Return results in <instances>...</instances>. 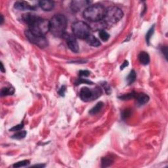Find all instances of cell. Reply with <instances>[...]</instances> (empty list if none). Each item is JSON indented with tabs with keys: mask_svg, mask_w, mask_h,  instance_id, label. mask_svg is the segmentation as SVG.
<instances>
[{
	"mask_svg": "<svg viewBox=\"0 0 168 168\" xmlns=\"http://www.w3.org/2000/svg\"><path fill=\"white\" fill-rule=\"evenodd\" d=\"M50 22V31L51 33L55 37H62L66 33L67 21L66 17L62 14H58L52 17Z\"/></svg>",
	"mask_w": 168,
	"mask_h": 168,
	"instance_id": "obj_1",
	"label": "cell"
},
{
	"mask_svg": "<svg viewBox=\"0 0 168 168\" xmlns=\"http://www.w3.org/2000/svg\"><path fill=\"white\" fill-rule=\"evenodd\" d=\"M106 9L100 4L89 6L83 11V15L87 21L92 22L102 21L105 16Z\"/></svg>",
	"mask_w": 168,
	"mask_h": 168,
	"instance_id": "obj_2",
	"label": "cell"
},
{
	"mask_svg": "<svg viewBox=\"0 0 168 168\" xmlns=\"http://www.w3.org/2000/svg\"><path fill=\"white\" fill-rule=\"evenodd\" d=\"M123 13L120 8L111 7L106 9L103 22L105 26H111L119 22L122 19Z\"/></svg>",
	"mask_w": 168,
	"mask_h": 168,
	"instance_id": "obj_3",
	"label": "cell"
},
{
	"mask_svg": "<svg viewBox=\"0 0 168 168\" xmlns=\"http://www.w3.org/2000/svg\"><path fill=\"white\" fill-rule=\"evenodd\" d=\"M29 30L36 35L44 36L50 30V22L47 19L39 18L32 24L29 26Z\"/></svg>",
	"mask_w": 168,
	"mask_h": 168,
	"instance_id": "obj_4",
	"label": "cell"
},
{
	"mask_svg": "<svg viewBox=\"0 0 168 168\" xmlns=\"http://www.w3.org/2000/svg\"><path fill=\"white\" fill-rule=\"evenodd\" d=\"M72 30L74 36L79 39H85L86 37L91 34L90 27L83 21H77L73 23Z\"/></svg>",
	"mask_w": 168,
	"mask_h": 168,
	"instance_id": "obj_5",
	"label": "cell"
},
{
	"mask_svg": "<svg viewBox=\"0 0 168 168\" xmlns=\"http://www.w3.org/2000/svg\"><path fill=\"white\" fill-rule=\"evenodd\" d=\"M101 94V90L98 87L95 89L83 88L80 92V97L81 99L84 102H89V101H93L99 97Z\"/></svg>",
	"mask_w": 168,
	"mask_h": 168,
	"instance_id": "obj_6",
	"label": "cell"
},
{
	"mask_svg": "<svg viewBox=\"0 0 168 168\" xmlns=\"http://www.w3.org/2000/svg\"><path fill=\"white\" fill-rule=\"evenodd\" d=\"M25 34L29 41L32 43H34V45L38 46L39 47L45 48L48 45L47 40L44 36L36 35V34L32 33L29 30L26 31Z\"/></svg>",
	"mask_w": 168,
	"mask_h": 168,
	"instance_id": "obj_7",
	"label": "cell"
},
{
	"mask_svg": "<svg viewBox=\"0 0 168 168\" xmlns=\"http://www.w3.org/2000/svg\"><path fill=\"white\" fill-rule=\"evenodd\" d=\"M66 40L68 48L74 53H78L79 51V45L77 42L76 37L74 34L65 33L62 36Z\"/></svg>",
	"mask_w": 168,
	"mask_h": 168,
	"instance_id": "obj_8",
	"label": "cell"
},
{
	"mask_svg": "<svg viewBox=\"0 0 168 168\" xmlns=\"http://www.w3.org/2000/svg\"><path fill=\"white\" fill-rule=\"evenodd\" d=\"M14 8H15L16 9L20 11H34L36 9V7L34 6V5H30L26 1H17L14 4Z\"/></svg>",
	"mask_w": 168,
	"mask_h": 168,
	"instance_id": "obj_9",
	"label": "cell"
},
{
	"mask_svg": "<svg viewBox=\"0 0 168 168\" xmlns=\"http://www.w3.org/2000/svg\"><path fill=\"white\" fill-rule=\"evenodd\" d=\"M90 3H91V1H85H85H72L70 5L71 9L74 12H78L83 7L85 6V5H88Z\"/></svg>",
	"mask_w": 168,
	"mask_h": 168,
	"instance_id": "obj_10",
	"label": "cell"
},
{
	"mask_svg": "<svg viewBox=\"0 0 168 168\" xmlns=\"http://www.w3.org/2000/svg\"><path fill=\"white\" fill-rule=\"evenodd\" d=\"M39 18V17H37L36 14H32V13H27L22 15V21L25 23H27L29 26L32 24L34 22H35L37 19Z\"/></svg>",
	"mask_w": 168,
	"mask_h": 168,
	"instance_id": "obj_11",
	"label": "cell"
},
{
	"mask_svg": "<svg viewBox=\"0 0 168 168\" xmlns=\"http://www.w3.org/2000/svg\"><path fill=\"white\" fill-rule=\"evenodd\" d=\"M54 5L53 1L48 0H42L39 1V6L45 11H51L54 8Z\"/></svg>",
	"mask_w": 168,
	"mask_h": 168,
	"instance_id": "obj_12",
	"label": "cell"
},
{
	"mask_svg": "<svg viewBox=\"0 0 168 168\" xmlns=\"http://www.w3.org/2000/svg\"><path fill=\"white\" fill-rule=\"evenodd\" d=\"M135 98L137 101L139 103L141 104V105L146 104L149 101V97L146 94L144 93H136Z\"/></svg>",
	"mask_w": 168,
	"mask_h": 168,
	"instance_id": "obj_13",
	"label": "cell"
},
{
	"mask_svg": "<svg viewBox=\"0 0 168 168\" xmlns=\"http://www.w3.org/2000/svg\"><path fill=\"white\" fill-rule=\"evenodd\" d=\"M85 40L89 45L93 46V47H98V46L101 45V42L99 40L94 36L91 35V34L87 37Z\"/></svg>",
	"mask_w": 168,
	"mask_h": 168,
	"instance_id": "obj_14",
	"label": "cell"
},
{
	"mask_svg": "<svg viewBox=\"0 0 168 168\" xmlns=\"http://www.w3.org/2000/svg\"><path fill=\"white\" fill-rule=\"evenodd\" d=\"M139 60L140 62L143 65H149L150 62V56L146 52L142 51L139 55Z\"/></svg>",
	"mask_w": 168,
	"mask_h": 168,
	"instance_id": "obj_15",
	"label": "cell"
},
{
	"mask_svg": "<svg viewBox=\"0 0 168 168\" xmlns=\"http://www.w3.org/2000/svg\"><path fill=\"white\" fill-rule=\"evenodd\" d=\"M104 106V103L102 102H99L96 105H95L94 107L89 111V114L91 115H95L98 114V112H100V111L101 110L103 109Z\"/></svg>",
	"mask_w": 168,
	"mask_h": 168,
	"instance_id": "obj_16",
	"label": "cell"
},
{
	"mask_svg": "<svg viewBox=\"0 0 168 168\" xmlns=\"http://www.w3.org/2000/svg\"><path fill=\"white\" fill-rule=\"evenodd\" d=\"M14 93V89L13 87H5V88H2L1 90V96H7V95H12Z\"/></svg>",
	"mask_w": 168,
	"mask_h": 168,
	"instance_id": "obj_17",
	"label": "cell"
},
{
	"mask_svg": "<svg viewBox=\"0 0 168 168\" xmlns=\"http://www.w3.org/2000/svg\"><path fill=\"white\" fill-rule=\"evenodd\" d=\"M113 162H114V158L112 156H106L102 159V167H106L111 166Z\"/></svg>",
	"mask_w": 168,
	"mask_h": 168,
	"instance_id": "obj_18",
	"label": "cell"
},
{
	"mask_svg": "<svg viewBox=\"0 0 168 168\" xmlns=\"http://www.w3.org/2000/svg\"><path fill=\"white\" fill-rule=\"evenodd\" d=\"M136 77H137L136 72H135V70H132L131 72H130L129 74L128 75V76H127V83H128L129 85H131V84H132L135 81Z\"/></svg>",
	"mask_w": 168,
	"mask_h": 168,
	"instance_id": "obj_19",
	"label": "cell"
},
{
	"mask_svg": "<svg viewBox=\"0 0 168 168\" xmlns=\"http://www.w3.org/2000/svg\"><path fill=\"white\" fill-rule=\"evenodd\" d=\"M27 133L26 131H19L18 132H17L15 134H14L12 136V138L14 139H24L26 135H27Z\"/></svg>",
	"mask_w": 168,
	"mask_h": 168,
	"instance_id": "obj_20",
	"label": "cell"
},
{
	"mask_svg": "<svg viewBox=\"0 0 168 168\" xmlns=\"http://www.w3.org/2000/svg\"><path fill=\"white\" fill-rule=\"evenodd\" d=\"M98 35H99L100 38L103 40L104 42H106L108 41L109 37H110V35L108 33H107L105 30H101L99 31V34H98Z\"/></svg>",
	"mask_w": 168,
	"mask_h": 168,
	"instance_id": "obj_21",
	"label": "cell"
},
{
	"mask_svg": "<svg viewBox=\"0 0 168 168\" xmlns=\"http://www.w3.org/2000/svg\"><path fill=\"white\" fill-rule=\"evenodd\" d=\"M135 95H136L135 92H132V93H128V94L121 95V96L119 97V98H120V99L123 100V101L129 100V99H131V98H135Z\"/></svg>",
	"mask_w": 168,
	"mask_h": 168,
	"instance_id": "obj_22",
	"label": "cell"
},
{
	"mask_svg": "<svg viewBox=\"0 0 168 168\" xmlns=\"http://www.w3.org/2000/svg\"><path fill=\"white\" fill-rule=\"evenodd\" d=\"M154 25H153L152 26V27L149 29V30L147 32L146 35V41L148 44H149L150 38H151L152 34H154Z\"/></svg>",
	"mask_w": 168,
	"mask_h": 168,
	"instance_id": "obj_23",
	"label": "cell"
},
{
	"mask_svg": "<svg viewBox=\"0 0 168 168\" xmlns=\"http://www.w3.org/2000/svg\"><path fill=\"white\" fill-rule=\"evenodd\" d=\"M30 164V161L29 160H22L21 162H17V163L14 164L13 165L14 167H24L27 166Z\"/></svg>",
	"mask_w": 168,
	"mask_h": 168,
	"instance_id": "obj_24",
	"label": "cell"
},
{
	"mask_svg": "<svg viewBox=\"0 0 168 168\" xmlns=\"http://www.w3.org/2000/svg\"><path fill=\"white\" fill-rule=\"evenodd\" d=\"M131 114V110H129V109L124 110V111L122 112V113H121V118H122L124 120L127 119L129 117H130Z\"/></svg>",
	"mask_w": 168,
	"mask_h": 168,
	"instance_id": "obj_25",
	"label": "cell"
},
{
	"mask_svg": "<svg viewBox=\"0 0 168 168\" xmlns=\"http://www.w3.org/2000/svg\"><path fill=\"white\" fill-rule=\"evenodd\" d=\"M81 83H85L89 84V85H93V82H91L87 79H82V78H80L76 82V85H80Z\"/></svg>",
	"mask_w": 168,
	"mask_h": 168,
	"instance_id": "obj_26",
	"label": "cell"
},
{
	"mask_svg": "<svg viewBox=\"0 0 168 168\" xmlns=\"http://www.w3.org/2000/svg\"><path fill=\"white\" fill-rule=\"evenodd\" d=\"M24 127V123H23V121L21 123L19 124V125L14 126L13 127H12L10 129V131H21V130Z\"/></svg>",
	"mask_w": 168,
	"mask_h": 168,
	"instance_id": "obj_27",
	"label": "cell"
},
{
	"mask_svg": "<svg viewBox=\"0 0 168 168\" xmlns=\"http://www.w3.org/2000/svg\"><path fill=\"white\" fill-rule=\"evenodd\" d=\"M90 75V72L88 70H80L79 72V76L80 77H88Z\"/></svg>",
	"mask_w": 168,
	"mask_h": 168,
	"instance_id": "obj_28",
	"label": "cell"
},
{
	"mask_svg": "<svg viewBox=\"0 0 168 168\" xmlns=\"http://www.w3.org/2000/svg\"><path fill=\"white\" fill-rule=\"evenodd\" d=\"M66 90V88L65 85H63L61 87V88H60L59 91V93L60 96H62V97L65 96Z\"/></svg>",
	"mask_w": 168,
	"mask_h": 168,
	"instance_id": "obj_29",
	"label": "cell"
},
{
	"mask_svg": "<svg viewBox=\"0 0 168 168\" xmlns=\"http://www.w3.org/2000/svg\"><path fill=\"white\" fill-rule=\"evenodd\" d=\"M162 52L164 55L166 59H167V47H162Z\"/></svg>",
	"mask_w": 168,
	"mask_h": 168,
	"instance_id": "obj_30",
	"label": "cell"
},
{
	"mask_svg": "<svg viewBox=\"0 0 168 168\" xmlns=\"http://www.w3.org/2000/svg\"><path fill=\"white\" fill-rule=\"evenodd\" d=\"M129 65V62L127 61V60H125V61L123 62V63L122 64V65L120 66V69L121 70H123L124 68H126V66H127Z\"/></svg>",
	"mask_w": 168,
	"mask_h": 168,
	"instance_id": "obj_31",
	"label": "cell"
},
{
	"mask_svg": "<svg viewBox=\"0 0 168 168\" xmlns=\"http://www.w3.org/2000/svg\"><path fill=\"white\" fill-rule=\"evenodd\" d=\"M1 72H5V68H4V65H3V63L1 62Z\"/></svg>",
	"mask_w": 168,
	"mask_h": 168,
	"instance_id": "obj_32",
	"label": "cell"
},
{
	"mask_svg": "<svg viewBox=\"0 0 168 168\" xmlns=\"http://www.w3.org/2000/svg\"><path fill=\"white\" fill-rule=\"evenodd\" d=\"M33 167H45V165H35V166H34Z\"/></svg>",
	"mask_w": 168,
	"mask_h": 168,
	"instance_id": "obj_33",
	"label": "cell"
},
{
	"mask_svg": "<svg viewBox=\"0 0 168 168\" xmlns=\"http://www.w3.org/2000/svg\"><path fill=\"white\" fill-rule=\"evenodd\" d=\"M4 22V16L1 15V24H3V23Z\"/></svg>",
	"mask_w": 168,
	"mask_h": 168,
	"instance_id": "obj_34",
	"label": "cell"
}]
</instances>
